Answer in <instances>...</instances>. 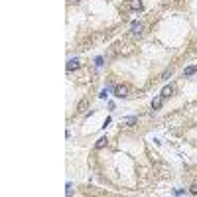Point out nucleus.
<instances>
[{"label": "nucleus", "mask_w": 197, "mask_h": 197, "mask_svg": "<svg viewBox=\"0 0 197 197\" xmlns=\"http://www.w3.org/2000/svg\"><path fill=\"white\" fill-rule=\"evenodd\" d=\"M128 93H130V87L128 85H116L114 87V97L116 99H126Z\"/></svg>", "instance_id": "f257e3e1"}, {"label": "nucleus", "mask_w": 197, "mask_h": 197, "mask_svg": "<svg viewBox=\"0 0 197 197\" xmlns=\"http://www.w3.org/2000/svg\"><path fill=\"white\" fill-rule=\"evenodd\" d=\"M142 30H144V24L142 22H134L130 28V34L132 36H142Z\"/></svg>", "instance_id": "f03ea898"}, {"label": "nucleus", "mask_w": 197, "mask_h": 197, "mask_svg": "<svg viewBox=\"0 0 197 197\" xmlns=\"http://www.w3.org/2000/svg\"><path fill=\"white\" fill-rule=\"evenodd\" d=\"M87 109H89V99H81L79 105H77V112L83 114V112H87Z\"/></svg>", "instance_id": "7ed1b4c3"}, {"label": "nucleus", "mask_w": 197, "mask_h": 197, "mask_svg": "<svg viewBox=\"0 0 197 197\" xmlns=\"http://www.w3.org/2000/svg\"><path fill=\"white\" fill-rule=\"evenodd\" d=\"M174 93H175V85H172V83H170V85H166V87L162 89V97H164V99L172 97Z\"/></svg>", "instance_id": "20e7f679"}, {"label": "nucleus", "mask_w": 197, "mask_h": 197, "mask_svg": "<svg viewBox=\"0 0 197 197\" xmlns=\"http://www.w3.org/2000/svg\"><path fill=\"white\" fill-rule=\"evenodd\" d=\"M162 105H164V97H162V95H160V97H156L152 101V109L154 110H160V109H162Z\"/></svg>", "instance_id": "39448f33"}, {"label": "nucleus", "mask_w": 197, "mask_h": 197, "mask_svg": "<svg viewBox=\"0 0 197 197\" xmlns=\"http://www.w3.org/2000/svg\"><path fill=\"white\" fill-rule=\"evenodd\" d=\"M130 8H132L134 12H140V10L144 8V4L140 2V0H130Z\"/></svg>", "instance_id": "423d86ee"}, {"label": "nucleus", "mask_w": 197, "mask_h": 197, "mask_svg": "<svg viewBox=\"0 0 197 197\" xmlns=\"http://www.w3.org/2000/svg\"><path fill=\"white\" fill-rule=\"evenodd\" d=\"M79 65H81V63H79L77 59H69V61H67V71H75V69H79Z\"/></svg>", "instance_id": "0eeeda50"}, {"label": "nucleus", "mask_w": 197, "mask_h": 197, "mask_svg": "<svg viewBox=\"0 0 197 197\" xmlns=\"http://www.w3.org/2000/svg\"><path fill=\"white\" fill-rule=\"evenodd\" d=\"M107 144H109V140H107V136H103V138H99L97 142H95V148H97V150H103V148H105Z\"/></svg>", "instance_id": "6e6552de"}, {"label": "nucleus", "mask_w": 197, "mask_h": 197, "mask_svg": "<svg viewBox=\"0 0 197 197\" xmlns=\"http://www.w3.org/2000/svg\"><path fill=\"white\" fill-rule=\"evenodd\" d=\"M195 71H197V67H193V65H191V67H187L185 71H183V75H185V77H189V75H193Z\"/></svg>", "instance_id": "1a4fd4ad"}, {"label": "nucleus", "mask_w": 197, "mask_h": 197, "mask_svg": "<svg viewBox=\"0 0 197 197\" xmlns=\"http://www.w3.org/2000/svg\"><path fill=\"white\" fill-rule=\"evenodd\" d=\"M189 193H191V195H197V183H191V185H189Z\"/></svg>", "instance_id": "9d476101"}, {"label": "nucleus", "mask_w": 197, "mask_h": 197, "mask_svg": "<svg viewBox=\"0 0 197 197\" xmlns=\"http://www.w3.org/2000/svg\"><path fill=\"white\" fill-rule=\"evenodd\" d=\"M134 122H136V118L130 116V118H126V120H124V124H134Z\"/></svg>", "instance_id": "9b49d317"}, {"label": "nucleus", "mask_w": 197, "mask_h": 197, "mask_svg": "<svg viewBox=\"0 0 197 197\" xmlns=\"http://www.w3.org/2000/svg\"><path fill=\"white\" fill-rule=\"evenodd\" d=\"M95 65H97V67L103 65V57H97V59H95Z\"/></svg>", "instance_id": "f8f14e48"}, {"label": "nucleus", "mask_w": 197, "mask_h": 197, "mask_svg": "<svg viewBox=\"0 0 197 197\" xmlns=\"http://www.w3.org/2000/svg\"><path fill=\"white\" fill-rule=\"evenodd\" d=\"M99 97H101V99H107V89H103V91L99 93Z\"/></svg>", "instance_id": "ddd939ff"}, {"label": "nucleus", "mask_w": 197, "mask_h": 197, "mask_svg": "<svg viewBox=\"0 0 197 197\" xmlns=\"http://www.w3.org/2000/svg\"><path fill=\"white\" fill-rule=\"evenodd\" d=\"M73 2H81V0H73Z\"/></svg>", "instance_id": "4468645a"}]
</instances>
